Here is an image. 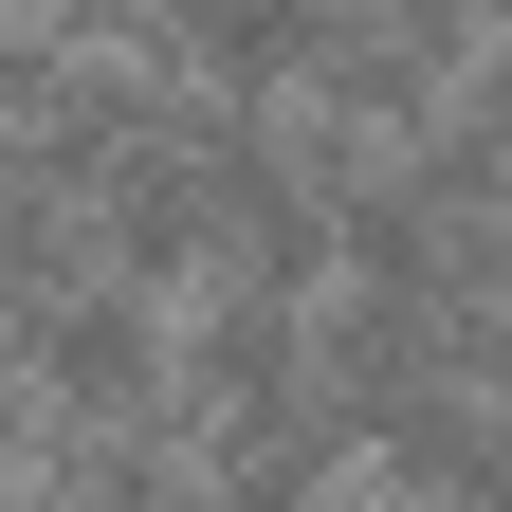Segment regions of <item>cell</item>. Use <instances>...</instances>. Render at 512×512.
I'll return each mask as SVG.
<instances>
[{"mask_svg":"<svg viewBox=\"0 0 512 512\" xmlns=\"http://www.w3.org/2000/svg\"><path fill=\"white\" fill-rule=\"evenodd\" d=\"M19 366H37L55 421H147V403H183V311L147 275H92V293H55L19 330Z\"/></svg>","mask_w":512,"mask_h":512,"instance_id":"cell-1","label":"cell"},{"mask_svg":"<svg viewBox=\"0 0 512 512\" xmlns=\"http://www.w3.org/2000/svg\"><path fill=\"white\" fill-rule=\"evenodd\" d=\"M92 238H110V275H147V293H183V275H220V165H202V74H183V110L128 147L110 183H92Z\"/></svg>","mask_w":512,"mask_h":512,"instance_id":"cell-2","label":"cell"},{"mask_svg":"<svg viewBox=\"0 0 512 512\" xmlns=\"http://www.w3.org/2000/svg\"><path fill=\"white\" fill-rule=\"evenodd\" d=\"M348 55V0H165V74L202 92H311Z\"/></svg>","mask_w":512,"mask_h":512,"instance_id":"cell-3","label":"cell"},{"mask_svg":"<svg viewBox=\"0 0 512 512\" xmlns=\"http://www.w3.org/2000/svg\"><path fill=\"white\" fill-rule=\"evenodd\" d=\"M19 458H37V366L0 348V476H19Z\"/></svg>","mask_w":512,"mask_h":512,"instance_id":"cell-4","label":"cell"},{"mask_svg":"<svg viewBox=\"0 0 512 512\" xmlns=\"http://www.w3.org/2000/svg\"><path fill=\"white\" fill-rule=\"evenodd\" d=\"M458 110H476V128H494V147H512V37L476 55V74H458Z\"/></svg>","mask_w":512,"mask_h":512,"instance_id":"cell-5","label":"cell"}]
</instances>
